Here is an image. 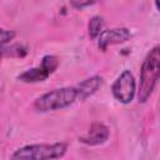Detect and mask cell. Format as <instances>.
I'll return each instance as SVG.
<instances>
[{
	"mask_svg": "<svg viewBox=\"0 0 160 160\" xmlns=\"http://www.w3.org/2000/svg\"><path fill=\"white\" fill-rule=\"evenodd\" d=\"M160 76V48L154 46L142 61L140 70V84L138 90L139 102H146L151 96Z\"/></svg>",
	"mask_w": 160,
	"mask_h": 160,
	"instance_id": "cell-1",
	"label": "cell"
},
{
	"mask_svg": "<svg viewBox=\"0 0 160 160\" xmlns=\"http://www.w3.org/2000/svg\"><path fill=\"white\" fill-rule=\"evenodd\" d=\"M78 99V91L74 86H66L60 89H54L40 98L34 102V109L40 112L60 110L70 106Z\"/></svg>",
	"mask_w": 160,
	"mask_h": 160,
	"instance_id": "cell-2",
	"label": "cell"
},
{
	"mask_svg": "<svg viewBox=\"0 0 160 160\" xmlns=\"http://www.w3.org/2000/svg\"><path fill=\"white\" fill-rule=\"evenodd\" d=\"M65 142L55 144H35L26 145L18 149L12 154V159H30V160H46V159H59L66 152Z\"/></svg>",
	"mask_w": 160,
	"mask_h": 160,
	"instance_id": "cell-3",
	"label": "cell"
},
{
	"mask_svg": "<svg viewBox=\"0 0 160 160\" xmlns=\"http://www.w3.org/2000/svg\"><path fill=\"white\" fill-rule=\"evenodd\" d=\"M59 66V59L55 55H46L42 58L41 64L36 68L21 72L18 79L24 82H39L46 80Z\"/></svg>",
	"mask_w": 160,
	"mask_h": 160,
	"instance_id": "cell-4",
	"label": "cell"
},
{
	"mask_svg": "<svg viewBox=\"0 0 160 160\" xmlns=\"http://www.w3.org/2000/svg\"><path fill=\"white\" fill-rule=\"evenodd\" d=\"M111 92L118 101L122 104L131 102L136 92V82L134 75L129 70H124L114 81L111 86Z\"/></svg>",
	"mask_w": 160,
	"mask_h": 160,
	"instance_id": "cell-5",
	"label": "cell"
},
{
	"mask_svg": "<svg viewBox=\"0 0 160 160\" xmlns=\"http://www.w3.org/2000/svg\"><path fill=\"white\" fill-rule=\"evenodd\" d=\"M98 38H99L98 40L99 49L105 51L110 45L121 44V42L128 41L131 38V34H130V30L126 28H116V29L101 31V34Z\"/></svg>",
	"mask_w": 160,
	"mask_h": 160,
	"instance_id": "cell-6",
	"label": "cell"
},
{
	"mask_svg": "<svg viewBox=\"0 0 160 160\" xmlns=\"http://www.w3.org/2000/svg\"><path fill=\"white\" fill-rule=\"evenodd\" d=\"M109 139V129L102 122H94L89 131L79 138V141L86 145H100Z\"/></svg>",
	"mask_w": 160,
	"mask_h": 160,
	"instance_id": "cell-7",
	"label": "cell"
},
{
	"mask_svg": "<svg viewBox=\"0 0 160 160\" xmlns=\"http://www.w3.org/2000/svg\"><path fill=\"white\" fill-rule=\"evenodd\" d=\"M102 78L99 75H94L91 78L85 79L84 81H81L78 86H76V91H78V99L79 100H86L89 96H91L92 94H95L102 85Z\"/></svg>",
	"mask_w": 160,
	"mask_h": 160,
	"instance_id": "cell-8",
	"label": "cell"
},
{
	"mask_svg": "<svg viewBox=\"0 0 160 160\" xmlns=\"http://www.w3.org/2000/svg\"><path fill=\"white\" fill-rule=\"evenodd\" d=\"M28 54V49L21 44H14V45H5L2 49H0V56H10V58H24Z\"/></svg>",
	"mask_w": 160,
	"mask_h": 160,
	"instance_id": "cell-9",
	"label": "cell"
},
{
	"mask_svg": "<svg viewBox=\"0 0 160 160\" xmlns=\"http://www.w3.org/2000/svg\"><path fill=\"white\" fill-rule=\"evenodd\" d=\"M102 28H104V19L101 16H92L88 25L89 36L91 39H96L101 34Z\"/></svg>",
	"mask_w": 160,
	"mask_h": 160,
	"instance_id": "cell-10",
	"label": "cell"
},
{
	"mask_svg": "<svg viewBox=\"0 0 160 160\" xmlns=\"http://www.w3.org/2000/svg\"><path fill=\"white\" fill-rule=\"evenodd\" d=\"M14 38H15V32L14 31L0 29V49H2L5 45H8Z\"/></svg>",
	"mask_w": 160,
	"mask_h": 160,
	"instance_id": "cell-11",
	"label": "cell"
},
{
	"mask_svg": "<svg viewBox=\"0 0 160 160\" xmlns=\"http://www.w3.org/2000/svg\"><path fill=\"white\" fill-rule=\"evenodd\" d=\"M98 1L99 0H70V4L75 9H84V8L90 6V5H92Z\"/></svg>",
	"mask_w": 160,
	"mask_h": 160,
	"instance_id": "cell-12",
	"label": "cell"
}]
</instances>
